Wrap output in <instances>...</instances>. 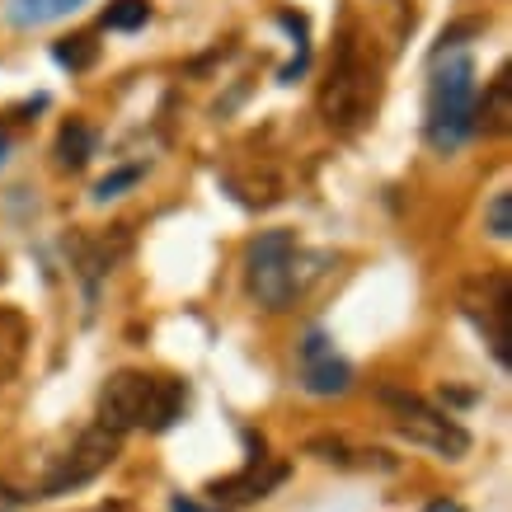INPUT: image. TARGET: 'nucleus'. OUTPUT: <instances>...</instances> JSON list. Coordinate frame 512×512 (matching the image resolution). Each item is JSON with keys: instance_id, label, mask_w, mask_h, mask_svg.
Wrapping results in <instances>:
<instances>
[{"instance_id": "4468645a", "label": "nucleus", "mask_w": 512, "mask_h": 512, "mask_svg": "<svg viewBox=\"0 0 512 512\" xmlns=\"http://www.w3.org/2000/svg\"><path fill=\"white\" fill-rule=\"evenodd\" d=\"M226 188L235 193V202H240V207H273V202L282 198V184L268 170L264 174H249V179L231 170V174H226Z\"/></svg>"}, {"instance_id": "f8f14e48", "label": "nucleus", "mask_w": 512, "mask_h": 512, "mask_svg": "<svg viewBox=\"0 0 512 512\" xmlns=\"http://www.w3.org/2000/svg\"><path fill=\"white\" fill-rule=\"evenodd\" d=\"M24 353H29V320L15 306H0V381L24 367Z\"/></svg>"}, {"instance_id": "f257e3e1", "label": "nucleus", "mask_w": 512, "mask_h": 512, "mask_svg": "<svg viewBox=\"0 0 512 512\" xmlns=\"http://www.w3.org/2000/svg\"><path fill=\"white\" fill-rule=\"evenodd\" d=\"M188 386L179 376L113 372L99 390V428L109 433H165L184 419Z\"/></svg>"}, {"instance_id": "dca6fc26", "label": "nucleus", "mask_w": 512, "mask_h": 512, "mask_svg": "<svg viewBox=\"0 0 512 512\" xmlns=\"http://www.w3.org/2000/svg\"><path fill=\"white\" fill-rule=\"evenodd\" d=\"M151 24V0H109L104 10V29L113 33H137Z\"/></svg>"}, {"instance_id": "39448f33", "label": "nucleus", "mask_w": 512, "mask_h": 512, "mask_svg": "<svg viewBox=\"0 0 512 512\" xmlns=\"http://www.w3.org/2000/svg\"><path fill=\"white\" fill-rule=\"evenodd\" d=\"M381 404L390 409V423H395V433L409 437L414 447H428L437 456H447V461H461L470 451V433L461 423L451 419L447 409H433V404L423 400V395H409V390H381Z\"/></svg>"}, {"instance_id": "9b49d317", "label": "nucleus", "mask_w": 512, "mask_h": 512, "mask_svg": "<svg viewBox=\"0 0 512 512\" xmlns=\"http://www.w3.org/2000/svg\"><path fill=\"white\" fill-rule=\"evenodd\" d=\"M512 127V80H508V66L494 76V85L484 90V104H475V132L484 137H503Z\"/></svg>"}, {"instance_id": "6ab92c4d", "label": "nucleus", "mask_w": 512, "mask_h": 512, "mask_svg": "<svg viewBox=\"0 0 512 512\" xmlns=\"http://www.w3.org/2000/svg\"><path fill=\"white\" fill-rule=\"evenodd\" d=\"M423 512H466L461 503H451V498H437V503H428Z\"/></svg>"}, {"instance_id": "423d86ee", "label": "nucleus", "mask_w": 512, "mask_h": 512, "mask_svg": "<svg viewBox=\"0 0 512 512\" xmlns=\"http://www.w3.org/2000/svg\"><path fill=\"white\" fill-rule=\"evenodd\" d=\"M461 315L484 334L489 353L498 357V367H512L508 348V320H512V287L508 273H475L461 282Z\"/></svg>"}, {"instance_id": "412c9836", "label": "nucleus", "mask_w": 512, "mask_h": 512, "mask_svg": "<svg viewBox=\"0 0 512 512\" xmlns=\"http://www.w3.org/2000/svg\"><path fill=\"white\" fill-rule=\"evenodd\" d=\"M5 156H10V141H5V132H0V165H5Z\"/></svg>"}, {"instance_id": "aec40b11", "label": "nucleus", "mask_w": 512, "mask_h": 512, "mask_svg": "<svg viewBox=\"0 0 512 512\" xmlns=\"http://www.w3.org/2000/svg\"><path fill=\"white\" fill-rule=\"evenodd\" d=\"M170 508L174 512H212V508H202V503H193V498H174Z\"/></svg>"}, {"instance_id": "ddd939ff", "label": "nucleus", "mask_w": 512, "mask_h": 512, "mask_svg": "<svg viewBox=\"0 0 512 512\" xmlns=\"http://www.w3.org/2000/svg\"><path fill=\"white\" fill-rule=\"evenodd\" d=\"M94 146H99V132H94L90 123L71 118V123H62V132H57L52 156H57V165H62V170H85V165H90V156H94Z\"/></svg>"}, {"instance_id": "f03ea898", "label": "nucleus", "mask_w": 512, "mask_h": 512, "mask_svg": "<svg viewBox=\"0 0 512 512\" xmlns=\"http://www.w3.org/2000/svg\"><path fill=\"white\" fill-rule=\"evenodd\" d=\"M475 62L470 52H437L433 76H428V99H423V137L437 156H456L475 137Z\"/></svg>"}, {"instance_id": "1a4fd4ad", "label": "nucleus", "mask_w": 512, "mask_h": 512, "mask_svg": "<svg viewBox=\"0 0 512 512\" xmlns=\"http://www.w3.org/2000/svg\"><path fill=\"white\" fill-rule=\"evenodd\" d=\"M287 480V466L278 461H264V456H249V466L240 475H226V480L212 484V494L226 498V503H254V498H268L278 484Z\"/></svg>"}, {"instance_id": "9d476101", "label": "nucleus", "mask_w": 512, "mask_h": 512, "mask_svg": "<svg viewBox=\"0 0 512 512\" xmlns=\"http://www.w3.org/2000/svg\"><path fill=\"white\" fill-rule=\"evenodd\" d=\"M90 0H0V19L10 29H47L57 19H71Z\"/></svg>"}, {"instance_id": "2eb2a0df", "label": "nucleus", "mask_w": 512, "mask_h": 512, "mask_svg": "<svg viewBox=\"0 0 512 512\" xmlns=\"http://www.w3.org/2000/svg\"><path fill=\"white\" fill-rule=\"evenodd\" d=\"M52 62L62 66V71H90L94 62H99V43L94 38H57L52 43Z\"/></svg>"}, {"instance_id": "a211bd4d", "label": "nucleus", "mask_w": 512, "mask_h": 512, "mask_svg": "<svg viewBox=\"0 0 512 512\" xmlns=\"http://www.w3.org/2000/svg\"><path fill=\"white\" fill-rule=\"evenodd\" d=\"M141 174H146V165H123V170H113V174H104V179H99V184H94V198L99 202H109V198H118V193H127V188L137 184Z\"/></svg>"}, {"instance_id": "0eeeda50", "label": "nucleus", "mask_w": 512, "mask_h": 512, "mask_svg": "<svg viewBox=\"0 0 512 512\" xmlns=\"http://www.w3.org/2000/svg\"><path fill=\"white\" fill-rule=\"evenodd\" d=\"M113 456H118V433H109V428H85L76 442V451H66V461L52 475H47L43 484V494L38 498H57L66 494V489H80V484H90L99 470H109L113 466Z\"/></svg>"}, {"instance_id": "7ed1b4c3", "label": "nucleus", "mask_w": 512, "mask_h": 512, "mask_svg": "<svg viewBox=\"0 0 512 512\" xmlns=\"http://www.w3.org/2000/svg\"><path fill=\"white\" fill-rule=\"evenodd\" d=\"M325 254H306L296 231H259L245 245V287L264 311H287L320 278Z\"/></svg>"}, {"instance_id": "20e7f679", "label": "nucleus", "mask_w": 512, "mask_h": 512, "mask_svg": "<svg viewBox=\"0 0 512 512\" xmlns=\"http://www.w3.org/2000/svg\"><path fill=\"white\" fill-rule=\"evenodd\" d=\"M381 104V62L372 43H362V33L348 29L334 57V71L320 85V118L334 132H357Z\"/></svg>"}, {"instance_id": "f3484780", "label": "nucleus", "mask_w": 512, "mask_h": 512, "mask_svg": "<svg viewBox=\"0 0 512 512\" xmlns=\"http://www.w3.org/2000/svg\"><path fill=\"white\" fill-rule=\"evenodd\" d=\"M484 231L494 235V240H508L512 235V193H494V202L484 207Z\"/></svg>"}, {"instance_id": "6e6552de", "label": "nucleus", "mask_w": 512, "mask_h": 512, "mask_svg": "<svg viewBox=\"0 0 512 512\" xmlns=\"http://www.w3.org/2000/svg\"><path fill=\"white\" fill-rule=\"evenodd\" d=\"M296 376L306 395H343L353 386V367L334 353L325 329H306V339L296 343Z\"/></svg>"}]
</instances>
